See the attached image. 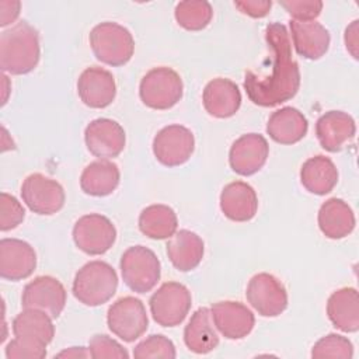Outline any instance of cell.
Instances as JSON below:
<instances>
[{
    "label": "cell",
    "instance_id": "cell-19",
    "mask_svg": "<svg viewBox=\"0 0 359 359\" xmlns=\"http://www.w3.org/2000/svg\"><path fill=\"white\" fill-rule=\"evenodd\" d=\"M356 133L355 119L344 111H328L316 122V135L327 151H339Z\"/></svg>",
    "mask_w": 359,
    "mask_h": 359
},
{
    "label": "cell",
    "instance_id": "cell-15",
    "mask_svg": "<svg viewBox=\"0 0 359 359\" xmlns=\"http://www.w3.org/2000/svg\"><path fill=\"white\" fill-rule=\"evenodd\" d=\"M268 156L269 144L266 139L258 133H247L233 142L229 163L236 174L248 177L265 165Z\"/></svg>",
    "mask_w": 359,
    "mask_h": 359
},
{
    "label": "cell",
    "instance_id": "cell-39",
    "mask_svg": "<svg viewBox=\"0 0 359 359\" xmlns=\"http://www.w3.org/2000/svg\"><path fill=\"white\" fill-rule=\"evenodd\" d=\"M234 6L245 15L252 18H262L268 15L272 1L269 0H244V1H234Z\"/></svg>",
    "mask_w": 359,
    "mask_h": 359
},
{
    "label": "cell",
    "instance_id": "cell-30",
    "mask_svg": "<svg viewBox=\"0 0 359 359\" xmlns=\"http://www.w3.org/2000/svg\"><path fill=\"white\" fill-rule=\"evenodd\" d=\"M121 172L115 163L97 160L90 163L80 175L81 191L91 196H107L119 185Z\"/></svg>",
    "mask_w": 359,
    "mask_h": 359
},
{
    "label": "cell",
    "instance_id": "cell-13",
    "mask_svg": "<svg viewBox=\"0 0 359 359\" xmlns=\"http://www.w3.org/2000/svg\"><path fill=\"white\" fill-rule=\"evenodd\" d=\"M67 300V293L60 280L53 276L42 275L28 282L21 294L22 309H36L57 318Z\"/></svg>",
    "mask_w": 359,
    "mask_h": 359
},
{
    "label": "cell",
    "instance_id": "cell-22",
    "mask_svg": "<svg viewBox=\"0 0 359 359\" xmlns=\"http://www.w3.org/2000/svg\"><path fill=\"white\" fill-rule=\"evenodd\" d=\"M220 209L224 216L233 222L251 220L258 209L255 189L244 181L227 184L220 194Z\"/></svg>",
    "mask_w": 359,
    "mask_h": 359
},
{
    "label": "cell",
    "instance_id": "cell-9",
    "mask_svg": "<svg viewBox=\"0 0 359 359\" xmlns=\"http://www.w3.org/2000/svg\"><path fill=\"white\" fill-rule=\"evenodd\" d=\"M21 198L24 203L36 215H55L66 201L63 187L41 172L29 174L21 185Z\"/></svg>",
    "mask_w": 359,
    "mask_h": 359
},
{
    "label": "cell",
    "instance_id": "cell-4",
    "mask_svg": "<svg viewBox=\"0 0 359 359\" xmlns=\"http://www.w3.org/2000/svg\"><path fill=\"white\" fill-rule=\"evenodd\" d=\"M90 46L94 56L108 66H123L135 52V39L128 28L105 21L90 31Z\"/></svg>",
    "mask_w": 359,
    "mask_h": 359
},
{
    "label": "cell",
    "instance_id": "cell-31",
    "mask_svg": "<svg viewBox=\"0 0 359 359\" xmlns=\"http://www.w3.org/2000/svg\"><path fill=\"white\" fill-rule=\"evenodd\" d=\"M178 219L172 208L167 205H150L139 215V230L149 238L165 240L174 236Z\"/></svg>",
    "mask_w": 359,
    "mask_h": 359
},
{
    "label": "cell",
    "instance_id": "cell-26",
    "mask_svg": "<svg viewBox=\"0 0 359 359\" xmlns=\"http://www.w3.org/2000/svg\"><path fill=\"white\" fill-rule=\"evenodd\" d=\"M184 342L191 352L198 355L209 353L219 345V334L210 309L199 307L191 316L184 330Z\"/></svg>",
    "mask_w": 359,
    "mask_h": 359
},
{
    "label": "cell",
    "instance_id": "cell-32",
    "mask_svg": "<svg viewBox=\"0 0 359 359\" xmlns=\"http://www.w3.org/2000/svg\"><path fill=\"white\" fill-rule=\"evenodd\" d=\"M175 20L187 31H201L206 28L213 17V8L205 0H185L175 6Z\"/></svg>",
    "mask_w": 359,
    "mask_h": 359
},
{
    "label": "cell",
    "instance_id": "cell-6",
    "mask_svg": "<svg viewBox=\"0 0 359 359\" xmlns=\"http://www.w3.org/2000/svg\"><path fill=\"white\" fill-rule=\"evenodd\" d=\"M184 84L181 76L171 67L160 66L149 70L139 86L142 102L151 109H170L181 98Z\"/></svg>",
    "mask_w": 359,
    "mask_h": 359
},
{
    "label": "cell",
    "instance_id": "cell-3",
    "mask_svg": "<svg viewBox=\"0 0 359 359\" xmlns=\"http://www.w3.org/2000/svg\"><path fill=\"white\" fill-rule=\"evenodd\" d=\"M118 289V275L105 261H90L83 265L73 280V294L84 306L107 303Z\"/></svg>",
    "mask_w": 359,
    "mask_h": 359
},
{
    "label": "cell",
    "instance_id": "cell-5",
    "mask_svg": "<svg viewBox=\"0 0 359 359\" xmlns=\"http://www.w3.org/2000/svg\"><path fill=\"white\" fill-rule=\"evenodd\" d=\"M119 268L125 285L136 293L150 292L161 275V265L157 255L143 245H133L125 250Z\"/></svg>",
    "mask_w": 359,
    "mask_h": 359
},
{
    "label": "cell",
    "instance_id": "cell-25",
    "mask_svg": "<svg viewBox=\"0 0 359 359\" xmlns=\"http://www.w3.org/2000/svg\"><path fill=\"white\" fill-rule=\"evenodd\" d=\"M167 255L175 269L181 272H188L195 269L205 252V245L202 238L187 229L175 231L167 243Z\"/></svg>",
    "mask_w": 359,
    "mask_h": 359
},
{
    "label": "cell",
    "instance_id": "cell-29",
    "mask_svg": "<svg viewBox=\"0 0 359 359\" xmlns=\"http://www.w3.org/2000/svg\"><path fill=\"white\" fill-rule=\"evenodd\" d=\"M302 185L314 195L330 194L338 182V170L330 157L323 154L307 158L300 168Z\"/></svg>",
    "mask_w": 359,
    "mask_h": 359
},
{
    "label": "cell",
    "instance_id": "cell-24",
    "mask_svg": "<svg viewBox=\"0 0 359 359\" xmlns=\"http://www.w3.org/2000/svg\"><path fill=\"white\" fill-rule=\"evenodd\" d=\"M309 130L307 118L297 108L283 107L272 112L266 123L269 137L280 144H294L300 142Z\"/></svg>",
    "mask_w": 359,
    "mask_h": 359
},
{
    "label": "cell",
    "instance_id": "cell-10",
    "mask_svg": "<svg viewBox=\"0 0 359 359\" xmlns=\"http://www.w3.org/2000/svg\"><path fill=\"white\" fill-rule=\"evenodd\" d=\"M73 240L79 250L88 255L107 252L116 240V229L112 222L100 213L81 216L73 226Z\"/></svg>",
    "mask_w": 359,
    "mask_h": 359
},
{
    "label": "cell",
    "instance_id": "cell-2",
    "mask_svg": "<svg viewBox=\"0 0 359 359\" xmlns=\"http://www.w3.org/2000/svg\"><path fill=\"white\" fill-rule=\"evenodd\" d=\"M39 34L27 21H18L0 35V67L20 76L32 72L39 63Z\"/></svg>",
    "mask_w": 359,
    "mask_h": 359
},
{
    "label": "cell",
    "instance_id": "cell-28",
    "mask_svg": "<svg viewBox=\"0 0 359 359\" xmlns=\"http://www.w3.org/2000/svg\"><path fill=\"white\" fill-rule=\"evenodd\" d=\"M327 316L344 332L359 330V297L355 287H341L327 300Z\"/></svg>",
    "mask_w": 359,
    "mask_h": 359
},
{
    "label": "cell",
    "instance_id": "cell-38",
    "mask_svg": "<svg viewBox=\"0 0 359 359\" xmlns=\"http://www.w3.org/2000/svg\"><path fill=\"white\" fill-rule=\"evenodd\" d=\"M46 356V346L35 345L20 338L11 339L6 346L7 359H42Z\"/></svg>",
    "mask_w": 359,
    "mask_h": 359
},
{
    "label": "cell",
    "instance_id": "cell-40",
    "mask_svg": "<svg viewBox=\"0 0 359 359\" xmlns=\"http://www.w3.org/2000/svg\"><path fill=\"white\" fill-rule=\"evenodd\" d=\"M21 10V3L14 0H1L0 1V27H7L14 22Z\"/></svg>",
    "mask_w": 359,
    "mask_h": 359
},
{
    "label": "cell",
    "instance_id": "cell-14",
    "mask_svg": "<svg viewBox=\"0 0 359 359\" xmlns=\"http://www.w3.org/2000/svg\"><path fill=\"white\" fill-rule=\"evenodd\" d=\"M84 142L93 156L100 160H109L122 153L126 136L123 128L116 121L97 118L86 126Z\"/></svg>",
    "mask_w": 359,
    "mask_h": 359
},
{
    "label": "cell",
    "instance_id": "cell-36",
    "mask_svg": "<svg viewBox=\"0 0 359 359\" xmlns=\"http://www.w3.org/2000/svg\"><path fill=\"white\" fill-rule=\"evenodd\" d=\"M88 351L91 358L104 359V358H115V359H126L129 358L128 351L115 339L105 334L94 335L88 342Z\"/></svg>",
    "mask_w": 359,
    "mask_h": 359
},
{
    "label": "cell",
    "instance_id": "cell-20",
    "mask_svg": "<svg viewBox=\"0 0 359 359\" xmlns=\"http://www.w3.org/2000/svg\"><path fill=\"white\" fill-rule=\"evenodd\" d=\"M202 102L209 115L219 119L230 118L241 105V93L234 81L217 77L205 86Z\"/></svg>",
    "mask_w": 359,
    "mask_h": 359
},
{
    "label": "cell",
    "instance_id": "cell-18",
    "mask_svg": "<svg viewBox=\"0 0 359 359\" xmlns=\"http://www.w3.org/2000/svg\"><path fill=\"white\" fill-rule=\"evenodd\" d=\"M210 313L216 330L227 339H241L247 337L255 324L252 311L240 302H217L212 304Z\"/></svg>",
    "mask_w": 359,
    "mask_h": 359
},
{
    "label": "cell",
    "instance_id": "cell-35",
    "mask_svg": "<svg viewBox=\"0 0 359 359\" xmlns=\"http://www.w3.org/2000/svg\"><path fill=\"white\" fill-rule=\"evenodd\" d=\"M25 210L18 199L7 192L0 194V230L8 231L22 223Z\"/></svg>",
    "mask_w": 359,
    "mask_h": 359
},
{
    "label": "cell",
    "instance_id": "cell-8",
    "mask_svg": "<svg viewBox=\"0 0 359 359\" xmlns=\"http://www.w3.org/2000/svg\"><path fill=\"white\" fill-rule=\"evenodd\" d=\"M107 324L111 332L118 338L125 342H133L142 337L149 327V318L143 302L133 296L118 299L108 309Z\"/></svg>",
    "mask_w": 359,
    "mask_h": 359
},
{
    "label": "cell",
    "instance_id": "cell-17",
    "mask_svg": "<svg viewBox=\"0 0 359 359\" xmlns=\"http://www.w3.org/2000/svg\"><path fill=\"white\" fill-rule=\"evenodd\" d=\"M36 268L35 250L22 240L3 238L0 241V276L17 282L32 275Z\"/></svg>",
    "mask_w": 359,
    "mask_h": 359
},
{
    "label": "cell",
    "instance_id": "cell-1",
    "mask_svg": "<svg viewBox=\"0 0 359 359\" xmlns=\"http://www.w3.org/2000/svg\"><path fill=\"white\" fill-rule=\"evenodd\" d=\"M265 39L271 49V74L245 72L244 90L250 101L259 107H276L292 100L300 87V70L292 57V45L286 27L280 22L266 25Z\"/></svg>",
    "mask_w": 359,
    "mask_h": 359
},
{
    "label": "cell",
    "instance_id": "cell-23",
    "mask_svg": "<svg viewBox=\"0 0 359 359\" xmlns=\"http://www.w3.org/2000/svg\"><path fill=\"white\" fill-rule=\"evenodd\" d=\"M52 320L53 318L42 310L24 309L13 320V334L22 341L48 346L55 337V325Z\"/></svg>",
    "mask_w": 359,
    "mask_h": 359
},
{
    "label": "cell",
    "instance_id": "cell-33",
    "mask_svg": "<svg viewBox=\"0 0 359 359\" xmlns=\"http://www.w3.org/2000/svg\"><path fill=\"white\" fill-rule=\"evenodd\" d=\"M353 356V345L352 342L339 334H328L320 338L311 349V358H341L351 359Z\"/></svg>",
    "mask_w": 359,
    "mask_h": 359
},
{
    "label": "cell",
    "instance_id": "cell-16",
    "mask_svg": "<svg viewBox=\"0 0 359 359\" xmlns=\"http://www.w3.org/2000/svg\"><path fill=\"white\" fill-rule=\"evenodd\" d=\"M77 93L84 105L90 108H105L116 95V84L111 72L91 66L81 72L77 80Z\"/></svg>",
    "mask_w": 359,
    "mask_h": 359
},
{
    "label": "cell",
    "instance_id": "cell-37",
    "mask_svg": "<svg viewBox=\"0 0 359 359\" xmlns=\"http://www.w3.org/2000/svg\"><path fill=\"white\" fill-rule=\"evenodd\" d=\"M279 4L294 21H314L323 10V1L320 0H280Z\"/></svg>",
    "mask_w": 359,
    "mask_h": 359
},
{
    "label": "cell",
    "instance_id": "cell-41",
    "mask_svg": "<svg viewBox=\"0 0 359 359\" xmlns=\"http://www.w3.org/2000/svg\"><path fill=\"white\" fill-rule=\"evenodd\" d=\"M358 20H355L346 29H345V45L346 49L351 52V55L358 59Z\"/></svg>",
    "mask_w": 359,
    "mask_h": 359
},
{
    "label": "cell",
    "instance_id": "cell-42",
    "mask_svg": "<svg viewBox=\"0 0 359 359\" xmlns=\"http://www.w3.org/2000/svg\"><path fill=\"white\" fill-rule=\"evenodd\" d=\"M56 356L57 358H74V359H77V358H91L88 348H84V346L67 348V349L59 352Z\"/></svg>",
    "mask_w": 359,
    "mask_h": 359
},
{
    "label": "cell",
    "instance_id": "cell-34",
    "mask_svg": "<svg viewBox=\"0 0 359 359\" xmlns=\"http://www.w3.org/2000/svg\"><path fill=\"white\" fill-rule=\"evenodd\" d=\"M133 356L137 359H147V358L174 359L177 356V352L171 339H168L161 334H153L146 339L140 341L135 346Z\"/></svg>",
    "mask_w": 359,
    "mask_h": 359
},
{
    "label": "cell",
    "instance_id": "cell-27",
    "mask_svg": "<svg viewBox=\"0 0 359 359\" xmlns=\"http://www.w3.org/2000/svg\"><path fill=\"white\" fill-rule=\"evenodd\" d=\"M318 227L321 233L332 240L351 234L355 229V215L351 206L339 198L327 199L318 210Z\"/></svg>",
    "mask_w": 359,
    "mask_h": 359
},
{
    "label": "cell",
    "instance_id": "cell-12",
    "mask_svg": "<svg viewBox=\"0 0 359 359\" xmlns=\"http://www.w3.org/2000/svg\"><path fill=\"white\" fill-rule=\"evenodd\" d=\"M195 149L194 133L182 125H168L153 139V153L165 167H177L189 160Z\"/></svg>",
    "mask_w": 359,
    "mask_h": 359
},
{
    "label": "cell",
    "instance_id": "cell-21",
    "mask_svg": "<svg viewBox=\"0 0 359 359\" xmlns=\"http://www.w3.org/2000/svg\"><path fill=\"white\" fill-rule=\"evenodd\" d=\"M289 25L297 55L310 60H317L327 53L331 36L323 24L317 21L292 20Z\"/></svg>",
    "mask_w": 359,
    "mask_h": 359
},
{
    "label": "cell",
    "instance_id": "cell-7",
    "mask_svg": "<svg viewBox=\"0 0 359 359\" xmlns=\"http://www.w3.org/2000/svg\"><path fill=\"white\" fill-rule=\"evenodd\" d=\"M191 304V292L178 282L163 283L149 300L151 317L161 327L180 325L188 316Z\"/></svg>",
    "mask_w": 359,
    "mask_h": 359
},
{
    "label": "cell",
    "instance_id": "cell-11",
    "mask_svg": "<svg viewBox=\"0 0 359 359\" xmlns=\"http://www.w3.org/2000/svg\"><path fill=\"white\" fill-rule=\"evenodd\" d=\"M245 297L262 317H278L287 307V292L283 283L268 272H259L250 279Z\"/></svg>",
    "mask_w": 359,
    "mask_h": 359
}]
</instances>
